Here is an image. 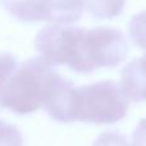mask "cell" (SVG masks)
<instances>
[{"mask_svg":"<svg viewBox=\"0 0 146 146\" xmlns=\"http://www.w3.org/2000/svg\"><path fill=\"white\" fill-rule=\"evenodd\" d=\"M121 88L133 103L146 100V54L129 62L121 73Z\"/></svg>","mask_w":146,"mask_h":146,"instance_id":"obj_6","label":"cell"},{"mask_svg":"<svg viewBox=\"0 0 146 146\" xmlns=\"http://www.w3.org/2000/svg\"><path fill=\"white\" fill-rule=\"evenodd\" d=\"M60 73L41 56L27 59L17 66L0 85V109L17 115H27L42 108Z\"/></svg>","mask_w":146,"mask_h":146,"instance_id":"obj_1","label":"cell"},{"mask_svg":"<svg viewBox=\"0 0 146 146\" xmlns=\"http://www.w3.org/2000/svg\"><path fill=\"white\" fill-rule=\"evenodd\" d=\"M133 146H146V118L141 119L136 126L132 136Z\"/></svg>","mask_w":146,"mask_h":146,"instance_id":"obj_12","label":"cell"},{"mask_svg":"<svg viewBox=\"0 0 146 146\" xmlns=\"http://www.w3.org/2000/svg\"><path fill=\"white\" fill-rule=\"evenodd\" d=\"M83 5L95 19H111L123 12L126 0H83Z\"/></svg>","mask_w":146,"mask_h":146,"instance_id":"obj_8","label":"cell"},{"mask_svg":"<svg viewBox=\"0 0 146 146\" xmlns=\"http://www.w3.org/2000/svg\"><path fill=\"white\" fill-rule=\"evenodd\" d=\"M128 99L121 85L114 81H100L74 87L73 122L91 124H113L126 117Z\"/></svg>","mask_w":146,"mask_h":146,"instance_id":"obj_3","label":"cell"},{"mask_svg":"<svg viewBox=\"0 0 146 146\" xmlns=\"http://www.w3.org/2000/svg\"><path fill=\"white\" fill-rule=\"evenodd\" d=\"M128 33L135 45L146 50V10L135 14L128 23Z\"/></svg>","mask_w":146,"mask_h":146,"instance_id":"obj_9","label":"cell"},{"mask_svg":"<svg viewBox=\"0 0 146 146\" xmlns=\"http://www.w3.org/2000/svg\"><path fill=\"white\" fill-rule=\"evenodd\" d=\"M83 0H51L49 25L71 26L82 17Z\"/></svg>","mask_w":146,"mask_h":146,"instance_id":"obj_7","label":"cell"},{"mask_svg":"<svg viewBox=\"0 0 146 146\" xmlns=\"http://www.w3.org/2000/svg\"><path fill=\"white\" fill-rule=\"evenodd\" d=\"M92 146H129L126 136L115 131H105L94 141Z\"/></svg>","mask_w":146,"mask_h":146,"instance_id":"obj_11","label":"cell"},{"mask_svg":"<svg viewBox=\"0 0 146 146\" xmlns=\"http://www.w3.org/2000/svg\"><path fill=\"white\" fill-rule=\"evenodd\" d=\"M74 87L72 81L67 80L62 74L55 80L46 100L44 101L42 109L51 119L59 123L73 122V92Z\"/></svg>","mask_w":146,"mask_h":146,"instance_id":"obj_4","label":"cell"},{"mask_svg":"<svg viewBox=\"0 0 146 146\" xmlns=\"http://www.w3.org/2000/svg\"><path fill=\"white\" fill-rule=\"evenodd\" d=\"M0 146H23L22 132L3 119H0Z\"/></svg>","mask_w":146,"mask_h":146,"instance_id":"obj_10","label":"cell"},{"mask_svg":"<svg viewBox=\"0 0 146 146\" xmlns=\"http://www.w3.org/2000/svg\"><path fill=\"white\" fill-rule=\"evenodd\" d=\"M128 50V41L118 28L80 27L69 69L86 74L99 68H114L127 58Z\"/></svg>","mask_w":146,"mask_h":146,"instance_id":"obj_2","label":"cell"},{"mask_svg":"<svg viewBox=\"0 0 146 146\" xmlns=\"http://www.w3.org/2000/svg\"><path fill=\"white\" fill-rule=\"evenodd\" d=\"M51 0H1L3 9L23 23L48 22Z\"/></svg>","mask_w":146,"mask_h":146,"instance_id":"obj_5","label":"cell"}]
</instances>
